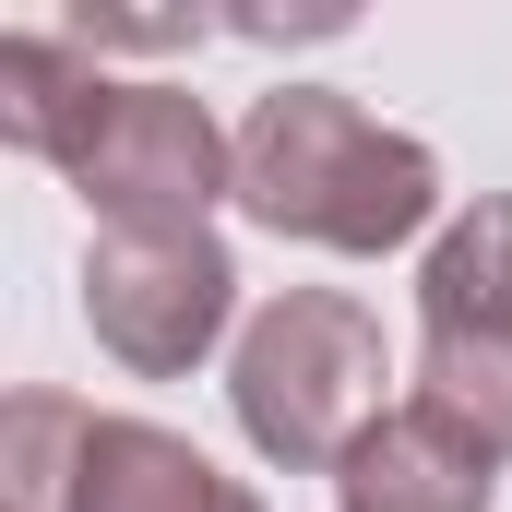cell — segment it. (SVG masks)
<instances>
[{
  "mask_svg": "<svg viewBox=\"0 0 512 512\" xmlns=\"http://www.w3.org/2000/svg\"><path fill=\"white\" fill-rule=\"evenodd\" d=\"M393 358L370 298L346 286H286L239 322V358H227V405H239V441L286 477H346V453L382 429L393 405Z\"/></svg>",
  "mask_w": 512,
  "mask_h": 512,
  "instance_id": "7a4b0ae2",
  "label": "cell"
},
{
  "mask_svg": "<svg viewBox=\"0 0 512 512\" xmlns=\"http://www.w3.org/2000/svg\"><path fill=\"white\" fill-rule=\"evenodd\" d=\"M60 179L84 191L96 227H203L215 203H239V131L191 84H120L108 72V96H96L84 143L60 155Z\"/></svg>",
  "mask_w": 512,
  "mask_h": 512,
  "instance_id": "3957f363",
  "label": "cell"
},
{
  "mask_svg": "<svg viewBox=\"0 0 512 512\" xmlns=\"http://www.w3.org/2000/svg\"><path fill=\"white\" fill-rule=\"evenodd\" d=\"M60 36H72L84 60H108V48H203L215 24H203V12H96V0H72Z\"/></svg>",
  "mask_w": 512,
  "mask_h": 512,
  "instance_id": "8fae6325",
  "label": "cell"
},
{
  "mask_svg": "<svg viewBox=\"0 0 512 512\" xmlns=\"http://www.w3.org/2000/svg\"><path fill=\"white\" fill-rule=\"evenodd\" d=\"M72 512H262V489H239L203 441H179L155 417H84Z\"/></svg>",
  "mask_w": 512,
  "mask_h": 512,
  "instance_id": "5b68a950",
  "label": "cell"
},
{
  "mask_svg": "<svg viewBox=\"0 0 512 512\" xmlns=\"http://www.w3.org/2000/svg\"><path fill=\"white\" fill-rule=\"evenodd\" d=\"M405 405H417V417H441L465 453L512 465V346H417Z\"/></svg>",
  "mask_w": 512,
  "mask_h": 512,
  "instance_id": "9c48e42d",
  "label": "cell"
},
{
  "mask_svg": "<svg viewBox=\"0 0 512 512\" xmlns=\"http://www.w3.org/2000/svg\"><path fill=\"white\" fill-rule=\"evenodd\" d=\"M84 417H96V405H72V393H48V382H24L12 405H0V501L12 512H72Z\"/></svg>",
  "mask_w": 512,
  "mask_h": 512,
  "instance_id": "30bf717a",
  "label": "cell"
},
{
  "mask_svg": "<svg viewBox=\"0 0 512 512\" xmlns=\"http://www.w3.org/2000/svg\"><path fill=\"white\" fill-rule=\"evenodd\" d=\"M239 215L298 251L382 262L441 215V155L417 131H382L334 84H274L239 120Z\"/></svg>",
  "mask_w": 512,
  "mask_h": 512,
  "instance_id": "6da1fadb",
  "label": "cell"
},
{
  "mask_svg": "<svg viewBox=\"0 0 512 512\" xmlns=\"http://www.w3.org/2000/svg\"><path fill=\"white\" fill-rule=\"evenodd\" d=\"M417 346H512V191H477L417 251Z\"/></svg>",
  "mask_w": 512,
  "mask_h": 512,
  "instance_id": "8992f818",
  "label": "cell"
},
{
  "mask_svg": "<svg viewBox=\"0 0 512 512\" xmlns=\"http://www.w3.org/2000/svg\"><path fill=\"white\" fill-rule=\"evenodd\" d=\"M96 96H108V72H96L60 24L0 36V143H12V155L60 167V155L84 143V120H96Z\"/></svg>",
  "mask_w": 512,
  "mask_h": 512,
  "instance_id": "ba28073f",
  "label": "cell"
},
{
  "mask_svg": "<svg viewBox=\"0 0 512 512\" xmlns=\"http://www.w3.org/2000/svg\"><path fill=\"white\" fill-rule=\"evenodd\" d=\"M489 501H501V465L465 453L417 405H393L382 429L346 453V477H334V512H489Z\"/></svg>",
  "mask_w": 512,
  "mask_h": 512,
  "instance_id": "52a82bcc",
  "label": "cell"
},
{
  "mask_svg": "<svg viewBox=\"0 0 512 512\" xmlns=\"http://www.w3.org/2000/svg\"><path fill=\"white\" fill-rule=\"evenodd\" d=\"M84 322L131 382H179L239 322V262L215 227H96L84 239Z\"/></svg>",
  "mask_w": 512,
  "mask_h": 512,
  "instance_id": "277c9868",
  "label": "cell"
}]
</instances>
